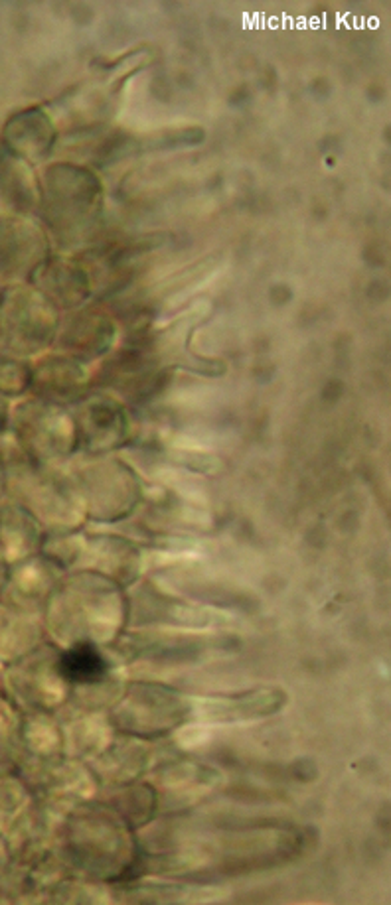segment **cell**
Instances as JSON below:
<instances>
[{"label":"cell","instance_id":"6da1fadb","mask_svg":"<svg viewBox=\"0 0 391 905\" xmlns=\"http://www.w3.org/2000/svg\"><path fill=\"white\" fill-rule=\"evenodd\" d=\"M62 671L70 681L78 683H95L101 681L105 675V663L101 655L89 647L81 645L78 649L70 651L62 661Z\"/></svg>","mask_w":391,"mask_h":905}]
</instances>
